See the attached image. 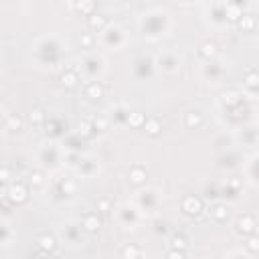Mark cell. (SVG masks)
Instances as JSON below:
<instances>
[{
	"label": "cell",
	"mask_w": 259,
	"mask_h": 259,
	"mask_svg": "<svg viewBox=\"0 0 259 259\" xmlns=\"http://www.w3.org/2000/svg\"><path fill=\"white\" fill-rule=\"evenodd\" d=\"M184 209H186V213H198L201 211V202L196 201V198H192V196H188L186 201H184Z\"/></svg>",
	"instance_id": "obj_1"
},
{
	"label": "cell",
	"mask_w": 259,
	"mask_h": 259,
	"mask_svg": "<svg viewBox=\"0 0 259 259\" xmlns=\"http://www.w3.org/2000/svg\"><path fill=\"white\" fill-rule=\"evenodd\" d=\"M41 245H43V249H53V245H55L53 237H43V239H41Z\"/></svg>",
	"instance_id": "obj_2"
},
{
	"label": "cell",
	"mask_w": 259,
	"mask_h": 259,
	"mask_svg": "<svg viewBox=\"0 0 259 259\" xmlns=\"http://www.w3.org/2000/svg\"><path fill=\"white\" fill-rule=\"evenodd\" d=\"M239 229H241V231H245V233H247V231H251V221H249V219H245V221H243V219H241V221H239Z\"/></svg>",
	"instance_id": "obj_3"
},
{
	"label": "cell",
	"mask_w": 259,
	"mask_h": 259,
	"mask_svg": "<svg viewBox=\"0 0 259 259\" xmlns=\"http://www.w3.org/2000/svg\"><path fill=\"white\" fill-rule=\"evenodd\" d=\"M132 180H134V182H142V180H144V172L136 168V170L132 172Z\"/></svg>",
	"instance_id": "obj_4"
},
{
	"label": "cell",
	"mask_w": 259,
	"mask_h": 259,
	"mask_svg": "<svg viewBox=\"0 0 259 259\" xmlns=\"http://www.w3.org/2000/svg\"><path fill=\"white\" fill-rule=\"evenodd\" d=\"M89 95H93V97H99V95H101V89H99L97 85H89Z\"/></svg>",
	"instance_id": "obj_5"
},
{
	"label": "cell",
	"mask_w": 259,
	"mask_h": 259,
	"mask_svg": "<svg viewBox=\"0 0 259 259\" xmlns=\"http://www.w3.org/2000/svg\"><path fill=\"white\" fill-rule=\"evenodd\" d=\"M215 217L223 219V217H225V209H223V206H217V209H215Z\"/></svg>",
	"instance_id": "obj_6"
},
{
	"label": "cell",
	"mask_w": 259,
	"mask_h": 259,
	"mask_svg": "<svg viewBox=\"0 0 259 259\" xmlns=\"http://www.w3.org/2000/svg\"><path fill=\"white\" fill-rule=\"evenodd\" d=\"M249 247H251L253 251H257V249H259V239H251V241H249Z\"/></svg>",
	"instance_id": "obj_7"
},
{
	"label": "cell",
	"mask_w": 259,
	"mask_h": 259,
	"mask_svg": "<svg viewBox=\"0 0 259 259\" xmlns=\"http://www.w3.org/2000/svg\"><path fill=\"white\" fill-rule=\"evenodd\" d=\"M168 259H184L182 253H178V251H172L170 255H168Z\"/></svg>",
	"instance_id": "obj_8"
},
{
	"label": "cell",
	"mask_w": 259,
	"mask_h": 259,
	"mask_svg": "<svg viewBox=\"0 0 259 259\" xmlns=\"http://www.w3.org/2000/svg\"><path fill=\"white\" fill-rule=\"evenodd\" d=\"M93 27H103V18H91Z\"/></svg>",
	"instance_id": "obj_9"
},
{
	"label": "cell",
	"mask_w": 259,
	"mask_h": 259,
	"mask_svg": "<svg viewBox=\"0 0 259 259\" xmlns=\"http://www.w3.org/2000/svg\"><path fill=\"white\" fill-rule=\"evenodd\" d=\"M192 124H198V115H194L192 118V114L188 115V126H192Z\"/></svg>",
	"instance_id": "obj_10"
},
{
	"label": "cell",
	"mask_w": 259,
	"mask_h": 259,
	"mask_svg": "<svg viewBox=\"0 0 259 259\" xmlns=\"http://www.w3.org/2000/svg\"><path fill=\"white\" fill-rule=\"evenodd\" d=\"M174 247H184V239H178V237H176L174 239Z\"/></svg>",
	"instance_id": "obj_11"
},
{
	"label": "cell",
	"mask_w": 259,
	"mask_h": 259,
	"mask_svg": "<svg viewBox=\"0 0 259 259\" xmlns=\"http://www.w3.org/2000/svg\"><path fill=\"white\" fill-rule=\"evenodd\" d=\"M156 128H158V126H156V122H152V124H150V134H156V132H158Z\"/></svg>",
	"instance_id": "obj_12"
},
{
	"label": "cell",
	"mask_w": 259,
	"mask_h": 259,
	"mask_svg": "<svg viewBox=\"0 0 259 259\" xmlns=\"http://www.w3.org/2000/svg\"><path fill=\"white\" fill-rule=\"evenodd\" d=\"M34 122H41V111H34Z\"/></svg>",
	"instance_id": "obj_13"
}]
</instances>
